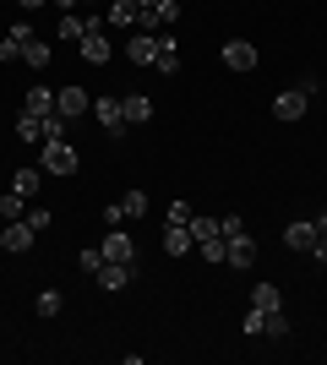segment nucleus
<instances>
[{
    "instance_id": "obj_34",
    "label": "nucleus",
    "mask_w": 327,
    "mask_h": 365,
    "mask_svg": "<svg viewBox=\"0 0 327 365\" xmlns=\"http://www.w3.org/2000/svg\"><path fill=\"white\" fill-rule=\"evenodd\" d=\"M16 6H22V11H38V6H44V0H16Z\"/></svg>"
},
{
    "instance_id": "obj_23",
    "label": "nucleus",
    "mask_w": 327,
    "mask_h": 365,
    "mask_svg": "<svg viewBox=\"0 0 327 365\" xmlns=\"http://www.w3.org/2000/svg\"><path fill=\"white\" fill-rule=\"evenodd\" d=\"M240 327H246V338H267V311H256V305H251L246 317H240Z\"/></svg>"
},
{
    "instance_id": "obj_30",
    "label": "nucleus",
    "mask_w": 327,
    "mask_h": 365,
    "mask_svg": "<svg viewBox=\"0 0 327 365\" xmlns=\"http://www.w3.org/2000/svg\"><path fill=\"white\" fill-rule=\"evenodd\" d=\"M22 218H28L33 229H49V224H55V213H49V207H28V213H22Z\"/></svg>"
},
{
    "instance_id": "obj_22",
    "label": "nucleus",
    "mask_w": 327,
    "mask_h": 365,
    "mask_svg": "<svg viewBox=\"0 0 327 365\" xmlns=\"http://www.w3.org/2000/svg\"><path fill=\"white\" fill-rule=\"evenodd\" d=\"M16 142H38V148H44V125H38V115H22V120H16Z\"/></svg>"
},
{
    "instance_id": "obj_16",
    "label": "nucleus",
    "mask_w": 327,
    "mask_h": 365,
    "mask_svg": "<svg viewBox=\"0 0 327 365\" xmlns=\"http://www.w3.org/2000/svg\"><path fill=\"white\" fill-rule=\"evenodd\" d=\"M153 66H158L164 76H175V71H180V44H175L170 33H158V55H153Z\"/></svg>"
},
{
    "instance_id": "obj_25",
    "label": "nucleus",
    "mask_w": 327,
    "mask_h": 365,
    "mask_svg": "<svg viewBox=\"0 0 327 365\" xmlns=\"http://www.w3.org/2000/svg\"><path fill=\"white\" fill-rule=\"evenodd\" d=\"M120 213L125 218H142V213H147V191H125V197H120Z\"/></svg>"
},
{
    "instance_id": "obj_14",
    "label": "nucleus",
    "mask_w": 327,
    "mask_h": 365,
    "mask_svg": "<svg viewBox=\"0 0 327 365\" xmlns=\"http://www.w3.org/2000/svg\"><path fill=\"white\" fill-rule=\"evenodd\" d=\"M120 104H125V125H147L153 120V98H147V93H125Z\"/></svg>"
},
{
    "instance_id": "obj_18",
    "label": "nucleus",
    "mask_w": 327,
    "mask_h": 365,
    "mask_svg": "<svg viewBox=\"0 0 327 365\" xmlns=\"http://www.w3.org/2000/svg\"><path fill=\"white\" fill-rule=\"evenodd\" d=\"M22 115H55V93H49V88H28V98H22Z\"/></svg>"
},
{
    "instance_id": "obj_1",
    "label": "nucleus",
    "mask_w": 327,
    "mask_h": 365,
    "mask_svg": "<svg viewBox=\"0 0 327 365\" xmlns=\"http://www.w3.org/2000/svg\"><path fill=\"white\" fill-rule=\"evenodd\" d=\"M77 49H82V61L88 66H109V55H115V44H109V33H104V22H93V28L77 38Z\"/></svg>"
},
{
    "instance_id": "obj_5",
    "label": "nucleus",
    "mask_w": 327,
    "mask_h": 365,
    "mask_svg": "<svg viewBox=\"0 0 327 365\" xmlns=\"http://www.w3.org/2000/svg\"><path fill=\"white\" fill-rule=\"evenodd\" d=\"M55 109H61L66 120H82V115L93 109V93H88V88H77V82H71V88H61V93H55Z\"/></svg>"
},
{
    "instance_id": "obj_4",
    "label": "nucleus",
    "mask_w": 327,
    "mask_h": 365,
    "mask_svg": "<svg viewBox=\"0 0 327 365\" xmlns=\"http://www.w3.org/2000/svg\"><path fill=\"white\" fill-rule=\"evenodd\" d=\"M306 109H311V98H306V88H284L279 98H273V115H279L284 125L306 120Z\"/></svg>"
},
{
    "instance_id": "obj_7",
    "label": "nucleus",
    "mask_w": 327,
    "mask_h": 365,
    "mask_svg": "<svg viewBox=\"0 0 327 365\" xmlns=\"http://www.w3.org/2000/svg\"><path fill=\"white\" fill-rule=\"evenodd\" d=\"M33 235H38V229H33L28 218H11V224H6V235H0V251L22 257V251H33Z\"/></svg>"
},
{
    "instance_id": "obj_26",
    "label": "nucleus",
    "mask_w": 327,
    "mask_h": 365,
    "mask_svg": "<svg viewBox=\"0 0 327 365\" xmlns=\"http://www.w3.org/2000/svg\"><path fill=\"white\" fill-rule=\"evenodd\" d=\"M22 61H28L33 71H44V66H49V44H38V38H28V49H22Z\"/></svg>"
},
{
    "instance_id": "obj_15",
    "label": "nucleus",
    "mask_w": 327,
    "mask_h": 365,
    "mask_svg": "<svg viewBox=\"0 0 327 365\" xmlns=\"http://www.w3.org/2000/svg\"><path fill=\"white\" fill-rule=\"evenodd\" d=\"M28 38H33V28H28V22H16V28L6 33V38H0V61H22Z\"/></svg>"
},
{
    "instance_id": "obj_11",
    "label": "nucleus",
    "mask_w": 327,
    "mask_h": 365,
    "mask_svg": "<svg viewBox=\"0 0 327 365\" xmlns=\"http://www.w3.org/2000/svg\"><path fill=\"white\" fill-rule=\"evenodd\" d=\"M131 273H137V267H131V262H104V267H98V289H109V294H120L125 284H131Z\"/></svg>"
},
{
    "instance_id": "obj_20",
    "label": "nucleus",
    "mask_w": 327,
    "mask_h": 365,
    "mask_svg": "<svg viewBox=\"0 0 327 365\" xmlns=\"http://www.w3.org/2000/svg\"><path fill=\"white\" fill-rule=\"evenodd\" d=\"M251 305H256V311H284L279 284H256V289H251Z\"/></svg>"
},
{
    "instance_id": "obj_13",
    "label": "nucleus",
    "mask_w": 327,
    "mask_h": 365,
    "mask_svg": "<svg viewBox=\"0 0 327 365\" xmlns=\"http://www.w3.org/2000/svg\"><path fill=\"white\" fill-rule=\"evenodd\" d=\"M137 16H142V6H137V0H109L104 22H109V28H137Z\"/></svg>"
},
{
    "instance_id": "obj_24",
    "label": "nucleus",
    "mask_w": 327,
    "mask_h": 365,
    "mask_svg": "<svg viewBox=\"0 0 327 365\" xmlns=\"http://www.w3.org/2000/svg\"><path fill=\"white\" fill-rule=\"evenodd\" d=\"M61 289H44V294H38V300H33V311H38V317H61Z\"/></svg>"
},
{
    "instance_id": "obj_35",
    "label": "nucleus",
    "mask_w": 327,
    "mask_h": 365,
    "mask_svg": "<svg viewBox=\"0 0 327 365\" xmlns=\"http://www.w3.org/2000/svg\"><path fill=\"white\" fill-rule=\"evenodd\" d=\"M137 6H142V11H147V6H158V0H137Z\"/></svg>"
},
{
    "instance_id": "obj_33",
    "label": "nucleus",
    "mask_w": 327,
    "mask_h": 365,
    "mask_svg": "<svg viewBox=\"0 0 327 365\" xmlns=\"http://www.w3.org/2000/svg\"><path fill=\"white\" fill-rule=\"evenodd\" d=\"M311 224H316V235H327V213H316V218H311Z\"/></svg>"
},
{
    "instance_id": "obj_29",
    "label": "nucleus",
    "mask_w": 327,
    "mask_h": 365,
    "mask_svg": "<svg viewBox=\"0 0 327 365\" xmlns=\"http://www.w3.org/2000/svg\"><path fill=\"white\" fill-rule=\"evenodd\" d=\"M267 338H289V317L284 311H267Z\"/></svg>"
},
{
    "instance_id": "obj_17",
    "label": "nucleus",
    "mask_w": 327,
    "mask_h": 365,
    "mask_svg": "<svg viewBox=\"0 0 327 365\" xmlns=\"http://www.w3.org/2000/svg\"><path fill=\"white\" fill-rule=\"evenodd\" d=\"M191 224H164V251H170V257H186L191 251Z\"/></svg>"
},
{
    "instance_id": "obj_9",
    "label": "nucleus",
    "mask_w": 327,
    "mask_h": 365,
    "mask_svg": "<svg viewBox=\"0 0 327 365\" xmlns=\"http://www.w3.org/2000/svg\"><path fill=\"white\" fill-rule=\"evenodd\" d=\"M256 61H262V55H256V44H246V38H229V44H224V66H229V71H256Z\"/></svg>"
},
{
    "instance_id": "obj_19",
    "label": "nucleus",
    "mask_w": 327,
    "mask_h": 365,
    "mask_svg": "<svg viewBox=\"0 0 327 365\" xmlns=\"http://www.w3.org/2000/svg\"><path fill=\"white\" fill-rule=\"evenodd\" d=\"M38 185H44V169H16V175H11L16 197H38Z\"/></svg>"
},
{
    "instance_id": "obj_28",
    "label": "nucleus",
    "mask_w": 327,
    "mask_h": 365,
    "mask_svg": "<svg viewBox=\"0 0 327 365\" xmlns=\"http://www.w3.org/2000/svg\"><path fill=\"white\" fill-rule=\"evenodd\" d=\"M77 267H82V273H98V267H104V251H98V245L77 251Z\"/></svg>"
},
{
    "instance_id": "obj_27",
    "label": "nucleus",
    "mask_w": 327,
    "mask_h": 365,
    "mask_svg": "<svg viewBox=\"0 0 327 365\" xmlns=\"http://www.w3.org/2000/svg\"><path fill=\"white\" fill-rule=\"evenodd\" d=\"M0 213H6V218H22V213H28V197L6 191V197H0Z\"/></svg>"
},
{
    "instance_id": "obj_3",
    "label": "nucleus",
    "mask_w": 327,
    "mask_h": 365,
    "mask_svg": "<svg viewBox=\"0 0 327 365\" xmlns=\"http://www.w3.org/2000/svg\"><path fill=\"white\" fill-rule=\"evenodd\" d=\"M251 262H256V240H251L246 229L224 235V267H251Z\"/></svg>"
},
{
    "instance_id": "obj_10",
    "label": "nucleus",
    "mask_w": 327,
    "mask_h": 365,
    "mask_svg": "<svg viewBox=\"0 0 327 365\" xmlns=\"http://www.w3.org/2000/svg\"><path fill=\"white\" fill-rule=\"evenodd\" d=\"M153 55H158V33H131L125 38V61L131 66H153Z\"/></svg>"
},
{
    "instance_id": "obj_2",
    "label": "nucleus",
    "mask_w": 327,
    "mask_h": 365,
    "mask_svg": "<svg viewBox=\"0 0 327 365\" xmlns=\"http://www.w3.org/2000/svg\"><path fill=\"white\" fill-rule=\"evenodd\" d=\"M44 175H77V148L66 137L44 142Z\"/></svg>"
},
{
    "instance_id": "obj_21",
    "label": "nucleus",
    "mask_w": 327,
    "mask_h": 365,
    "mask_svg": "<svg viewBox=\"0 0 327 365\" xmlns=\"http://www.w3.org/2000/svg\"><path fill=\"white\" fill-rule=\"evenodd\" d=\"M88 28H93V16H82V11H61V38H82Z\"/></svg>"
},
{
    "instance_id": "obj_32",
    "label": "nucleus",
    "mask_w": 327,
    "mask_h": 365,
    "mask_svg": "<svg viewBox=\"0 0 327 365\" xmlns=\"http://www.w3.org/2000/svg\"><path fill=\"white\" fill-rule=\"evenodd\" d=\"M311 257H316V262H327V235H316V245H311Z\"/></svg>"
},
{
    "instance_id": "obj_6",
    "label": "nucleus",
    "mask_w": 327,
    "mask_h": 365,
    "mask_svg": "<svg viewBox=\"0 0 327 365\" xmlns=\"http://www.w3.org/2000/svg\"><path fill=\"white\" fill-rule=\"evenodd\" d=\"M93 115H98V125H104V131H115V137L125 131V104H120V93H104V98H93Z\"/></svg>"
},
{
    "instance_id": "obj_12",
    "label": "nucleus",
    "mask_w": 327,
    "mask_h": 365,
    "mask_svg": "<svg viewBox=\"0 0 327 365\" xmlns=\"http://www.w3.org/2000/svg\"><path fill=\"white\" fill-rule=\"evenodd\" d=\"M284 245H289V251H311L316 245V224L311 218H295V224L284 229Z\"/></svg>"
},
{
    "instance_id": "obj_31",
    "label": "nucleus",
    "mask_w": 327,
    "mask_h": 365,
    "mask_svg": "<svg viewBox=\"0 0 327 365\" xmlns=\"http://www.w3.org/2000/svg\"><path fill=\"white\" fill-rule=\"evenodd\" d=\"M164 224H191V207H186V202H170V213H164Z\"/></svg>"
},
{
    "instance_id": "obj_8",
    "label": "nucleus",
    "mask_w": 327,
    "mask_h": 365,
    "mask_svg": "<svg viewBox=\"0 0 327 365\" xmlns=\"http://www.w3.org/2000/svg\"><path fill=\"white\" fill-rule=\"evenodd\" d=\"M104 262H137V245H131V235H125L120 224H109V235H104Z\"/></svg>"
}]
</instances>
